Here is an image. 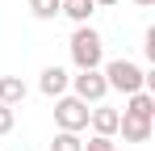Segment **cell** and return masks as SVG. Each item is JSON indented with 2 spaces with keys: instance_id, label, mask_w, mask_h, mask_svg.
Wrapping results in <instances>:
<instances>
[{
  "instance_id": "cell-1",
  "label": "cell",
  "mask_w": 155,
  "mask_h": 151,
  "mask_svg": "<svg viewBox=\"0 0 155 151\" xmlns=\"http://www.w3.org/2000/svg\"><path fill=\"white\" fill-rule=\"evenodd\" d=\"M67 50H71L76 72H92V67L105 63V38L92 29V25H76V34L67 38Z\"/></svg>"
},
{
  "instance_id": "cell-2",
  "label": "cell",
  "mask_w": 155,
  "mask_h": 151,
  "mask_svg": "<svg viewBox=\"0 0 155 151\" xmlns=\"http://www.w3.org/2000/svg\"><path fill=\"white\" fill-rule=\"evenodd\" d=\"M101 76H105V84H109V92H122V97L147 88V72L134 59H109V63H101Z\"/></svg>"
},
{
  "instance_id": "cell-3",
  "label": "cell",
  "mask_w": 155,
  "mask_h": 151,
  "mask_svg": "<svg viewBox=\"0 0 155 151\" xmlns=\"http://www.w3.org/2000/svg\"><path fill=\"white\" fill-rule=\"evenodd\" d=\"M54 126H59V130H71V134L88 130V105L80 97H71V92L54 97Z\"/></svg>"
},
{
  "instance_id": "cell-4",
  "label": "cell",
  "mask_w": 155,
  "mask_h": 151,
  "mask_svg": "<svg viewBox=\"0 0 155 151\" xmlns=\"http://www.w3.org/2000/svg\"><path fill=\"white\" fill-rule=\"evenodd\" d=\"M67 88H71V97H80L84 105H101V101L109 97V84H105L101 67H92V72H76Z\"/></svg>"
},
{
  "instance_id": "cell-5",
  "label": "cell",
  "mask_w": 155,
  "mask_h": 151,
  "mask_svg": "<svg viewBox=\"0 0 155 151\" xmlns=\"http://www.w3.org/2000/svg\"><path fill=\"white\" fill-rule=\"evenodd\" d=\"M67 84H71V72L67 67H59V63H51V67H42V76H38V92L42 97H63L67 92Z\"/></svg>"
},
{
  "instance_id": "cell-6",
  "label": "cell",
  "mask_w": 155,
  "mask_h": 151,
  "mask_svg": "<svg viewBox=\"0 0 155 151\" xmlns=\"http://www.w3.org/2000/svg\"><path fill=\"white\" fill-rule=\"evenodd\" d=\"M117 118H122V113L109 109L105 101L88 109V126H92V134H101V139H113V134H117Z\"/></svg>"
},
{
  "instance_id": "cell-7",
  "label": "cell",
  "mask_w": 155,
  "mask_h": 151,
  "mask_svg": "<svg viewBox=\"0 0 155 151\" xmlns=\"http://www.w3.org/2000/svg\"><path fill=\"white\" fill-rule=\"evenodd\" d=\"M117 134L126 139V143H147L155 134V122H147V118H130V113H122L117 118Z\"/></svg>"
},
{
  "instance_id": "cell-8",
  "label": "cell",
  "mask_w": 155,
  "mask_h": 151,
  "mask_svg": "<svg viewBox=\"0 0 155 151\" xmlns=\"http://www.w3.org/2000/svg\"><path fill=\"white\" fill-rule=\"evenodd\" d=\"M122 113H130V118H147V122H155V97L143 88V92H130L126 97V109Z\"/></svg>"
},
{
  "instance_id": "cell-9",
  "label": "cell",
  "mask_w": 155,
  "mask_h": 151,
  "mask_svg": "<svg viewBox=\"0 0 155 151\" xmlns=\"http://www.w3.org/2000/svg\"><path fill=\"white\" fill-rule=\"evenodd\" d=\"M25 80H21V76H0V105H13V109H17V105H21V101H25Z\"/></svg>"
},
{
  "instance_id": "cell-10",
  "label": "cell",
  "mask_w": 155,
  "mask_h": 151,
  "mask_svg": "<svg viewBox=\"0 0 155 151\" xmlns=\"http://www.w3.org/2000/svg\"><path fill=\"white\" fill-rule=\"evenodd\" d=\"M92 13H97L92 0H63V17H71L76 25H88V21H92Z\"/></svg>"
},
{
  "instance_id": "cell-11",
  "label": "cell",
  "mask_w": 155,
  "mask_h": 151,
  "mask_svg": "<svg viewBox=\"0 0 155 151\" xmlns=\"http://www.w3.org/2000/svg\"><path fill=\"white\" fill-rule=\"evenodd\" d=\"M29 13H34V21H54L63 13V0H29Z\"/></svg>"
},
{
  "instance_id": "cell-12",
  "label": "cell",
  "mask_w": 155,
  "mask_h": 151,
  "mask_svg": "<svg viewBox=\"0 0 155 151\" xmlns=\"http://www.w3.org/2000/svg\"><path fill=\"white\" fill-rule=\"evenodd\" d=\"M51 151H84V139L71 134V130H59V134L51 139Z\"/></svg>"
},
{
  "instance_id": "cell-13",
  "label": "cell",
  "mask_w": 155,
  "mask_h": 151,
  "mask_svg": "<svg viewBox=\"0 0 155 151\" xmlns=\"http://www.w3.org/2000/svg\"><path fill=\"white\" fill-rule=\"evenodd\" d=\"M13 126H17V109L13 105H0V134H8Z\"/></svg>"
},
{
  "instance_id": "cell-14",
  "label": "cell",
  "mask_w": 155,
  "mask_h": 151,
  "mask_svg": "<svg viewBox=\"0 0 155 151\" xmlns=\"http://www.w3.org/2000/svg\"><path fill=\"white\" fill-rule=\"evenodd\" d=\"M84 151H117V143H113V139H101V134H92V139L84 143Z\"/></svg>"
},
{
  "instance_id": "cell-15",
  "label": "cell",
  "mask_w": 155,
  "mask_h": 151,
  "mask_svg": "<svg viewBox=\"0 0 155 151\" xmlns=\"http://www.w3.org/2000/svg\"><path fill=\"white\" fill-rule=\"evenodd\" d=\"M143 50H147V59H155V29H147V38H143Z\"/></svg>"
},
{
  "instance_id": "cell-16",
  "label": "cell",
  "mask_w": 155,
  "mask_h": 151,
  "mask_svg": "<svg viewBox=\"0 0 155 151\" xmlns=\"http://www.w3.org/2000/svg\"><path fill=\"white\" fill-rule=\"evenodd\" d=\"M130 4H138V8H151V4H155V0H130Z\"/></svg>"
},
{
  "instance_id": "cell-17",
  "label": "cell",
  "mask_w": 155,
  "mask_h": 151,
  "mask_svg": "<svg viewBox=\"0 0 155 151\" xmlns=\"http://www.w3.org/2000/svg\"><path fill=\"white\" fill-rule=\"evenodd\" d=\"M92 4H97V8H109V4H117V0H92Z\"/></svg>"
}]
</instances>
